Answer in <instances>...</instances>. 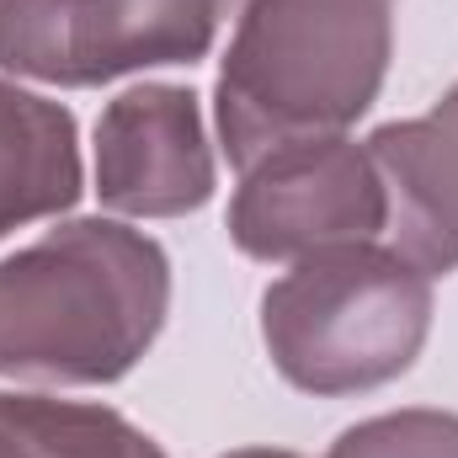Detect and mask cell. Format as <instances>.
Here are the masks:
<instances>
[{"label":"cell","mask_w":458,"mask_h":458,"mask_svg":"<svg viewBox=\"0 0 458 458\" xmlns=\"http://www.w3.org/2000/svg\"><path fill=\"white\" fill-rule=\"evenodd\" d=\"M427 331V272L373 240L299 256L261 299V342L272 368L310 394H357L400 378Z\"/></svg>","instance_id":"3"},{"label":"cell","mask_w":458,"mask_h":458,"mask_svg":"<svg viewBox=\"0 0 458 458\" xmlns=\"http://www.w3.org/2000/svg\"><path fill=\"white\" fill-rule=\"evenodd\" d=\"M326 458H458L454 411H389L346 427Z\"/></svg>","instance_id":"10"},{"label":"cell","mask_w":458,"mask_h":458,"mask_svg":"<svg viewBox=\"0 0 458 458\" xmlns=\"http://www.w3.org/2000/svg\"><path fill=\"white\" fill-rule=\"evenodd\" d=\"M389 38V0H250L214 102L229 160L245 171L357 123L384 86Z\"/></svg>","instance_id":"2"},{"label":"cell","mask_w":458,"mask_h":458,"mask_svg":"<svg viewBox=\"0 0 458 458\" xmlns=\"http://www.w3.org/2000/svg\"><path fill=\"white\" fill-rule=\"evenodd\" d=\"M171 261L117 225L75 219L0 261V378L113 384L165 326Z\"/></svg>","instance_id":"1"},{"label":"cell","mask_w":458,"mask_h":458,"mask_svg":"<svg viewBox=\"0 0 458 458\" xmlns=\"http://www.w3.org/2000/svg\"><path fill=\"white\" fill-rule=\"evenodd\" d=\"M384 182L368 144L299 139L256 165L229 203V240L256 261H299L331 245L384 234Z\"/></svg>","instance_id":"5"},{"label":"cell","mask_w":458,"mask_h":458,"mask_svg":"<svg viewBox=\"0 0 458 458\" xmlns=\"http://www.w3.org/2000/svg\"><path fill=\"white\" fill-rule=\"evenodd\" d=\"M81 198L75 117L59 102L0 81V240L11 229L64 214Z\"/></svg>","instance_id":"8"},{"label":"cell","mask_w":458,"mask_h":458,"mask_svg":"<svg viewBox=\"0 0 458 458\" xmlns=\"http://www.w3.org/2000/svg\"><path fill=\"white\" fill-rule=\"evenodd\" d=\"M97 192L128 219H176L214 198V149L198 97L133 86L97 117Z\"/></svg>","instance_id":"6"},{"label":"cell","mask_w":458,"mask_h":458,"mask_svg":"<svg viewBox=\"0 0 458 458\" xmlns=\"http://www.w3.org/2000/svg\"><path fill=\"white\" fill-rule=\"evenodd\" d=\"M384 182V234L416 272L458 267V86L427 117L389 123L368 139Z\"/></svg>","instance_id":"7"},{"label":"cell","mask_w":458,"mask_h":458,"mask_svg":"<svg viewBox=\"0 0 458 458\" xmlns=\"http://www.w3.org/2000/svg\"><path fill=\"white\" fill-rule=\"evenodd\" d=\"M225 0H0V70L48 86H102L155 64H192Z\"/></svg>","instance_id":"4"},{"label":"cell","mask_w":458,"mask_h":458,"mask_svg":"<svg viewBox=\"0 0 458 458\" xmlns=\"http://www.w3.org/2000/svg\"><path fill=\"white\" fill-rule=\"evenodd\" d=\"M0 458H165L149 432L107 405L0 394Z\"/></svg>","instance_id":"9"},{"label":"cell","mask_w":458,"mask_h":458,"mask_svg":"<svg viewBox=\"0 0 458 458\" xmlns=\"http://www.w3.org/2000/svg\"><path fill=\"white\" fill-rule=\"evenodd\" d=\"M225 458H299V454H283V448H240V454H225Z\"/></svg>","instance_id":"11"}]
</instances>
